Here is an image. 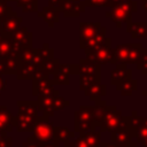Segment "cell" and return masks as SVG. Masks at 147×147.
<instances>
[{
  "label": "cell",
  "mask_w": 147,
  "mask_h": 147,
  "mask_svg": "<svg viewBox=\"0 0 147 147\" xmlns=\"http://www.w3.org/2000/svg\"><path fill=\"white\" fill-rule=\"evenodd\" d=\"M78 64L72 63H60L57 70L53 74L52 83L53 85H69L70 84V76L77 75Z\"/></svg>",
  "instance_id": "30bf717a"
},
{
  "label": "cell",
  "mask_w": 147,
  "mask_h": 147,
  "mask_svg": "<svg viewBox=\"0 0 147 147\" xmlns=\"http://www.w3.org/2000/svg\"><path fill=\"white\" fill-rule=\"evenodd\" d=\"M32 80V94L34 96L41 95V96H56L59 95V91L54 88L51 76L44 74L41 70H39Z\"/></svg>",
  "instance_id": "5b68a950"
},
{
  "label": "cell",
  "mask_w": 147,
  "mask_h": 147,
  "mask_svg": "<svg viewBox=\"0 0 147 147\" xmlns=\"http://www.w3.org/2000/svg\"><path fill=\"white\" fill-rule=\"evenodd\" d=\"M106 33H107V29L105 26H100L98 32L92 38H90L88 40H86L85 42L79 45V47L82 49H88V48H93V47H96V46L101 45L106 39Z\"/></svg>",
  "instance_id": "cb8c5ba5"
},
{
  "label": "cell",
  "mask_w": 147,
  "mask_h": 147,
  "mask_svg": "<svg viewBox=\"0 0 147 147\" xmlns=\"http://www.w3.org/2000/svg\"><path fill=\"white\" fill-rule=\"evenodd\" d=\"M142 48L144 47L141 42L118 44L114 48L111 64L121 68L127 67V64H136L137 61L140 59Z\"/></svg>",
  "instance_id": "6da1fadb"
},
{
  "label": "cell",
  "mask_w": 147,
  "mask_h": 147,
  "mask_svg": "<svg viewBox=\"0 0 147 147\" xmlns=\"http://www.w3.org/2000/svg\"><path fill=\"white\" fill-rule=\"evenodd\" d=\"M100 22H80L79 23V45L92 38L100 29Z\"/></svg>",
  "instance_id": "9a60e30c"
},
{
  "label": "cell",
  "mask_w": 147,
  "mask_h": 147,
  "mask_svg": "<svg viewBox=\"0 0 147 147\" xmlns=\"http://www.w3.org/2000/svg\"><path fill=\"white\" fill-rule=\"evenodd\" d=\"M141 94H142L144 96H147V90H144V91L141 92Z\"/></svg>",
  "instance_id": "f907efd6"
},
{
  "label": "cell",
  "mask_w": 147,
  "mask_h": 147,
  "mask_svg": "<svg viewBox=\"0 0 147 147\" xmlns=\"http://www.w3.org/2000/svg\"><path fill=\"white\" fill-rule=\"evenodd\" d=\"M34 53H36V48H33L32 46H29L20 49L16 54V57L20 63H28V62H32L34 57Z\"/></svg>",
  "instance_id": "f546056e"
},
{
  "label": "cell",
  "mask_w": 147,
  "mask_h": 147,
  "mask_svg": "<svg viewBox=\"0 0 147 147\" xmlns=\"http://www.w3.org/2000/svg\"><path fill=\"white\" fill-rule=\"evenodd\" d=\"M137 9V1L134 0H110V10L106 13V16L110 17L117 28H121L122 23L132 22V14Z\"/></svg>",
  "instance_id": "7a4b0ae2"
},
{
  "label": "cell",
  "mask_w": 147,
  "mask_h": 147,
  "mask_svg": "<svg viewBox=\"0 0 147 147\" xmlns=\"http://www.w3.org/2000/svg\"><path fill=\"white\" fill-rule=\"evenodd\" d=\"M86 53V57L91 59L99 65L101 64H108L111 63L113 61V54H114V48L111 47V38L106 37L105 41L93 48L84 49Z\"/></svg>",
  "instance_id": "277c9868"
},
{
  "label": "cell",
  "mask_w": 147,
  "mask_h": 147,
  "mask_svg": "<svg viewBox=\"0 0 147 147\" xmlns=\"http://www.w3.org/2000/svg\"><path fill=\"white\" fill-rule=\"evenodd\" d=\"M64 147H76V145H75V142L74 141H67L65 144H64Z\"/></svg>",
  "instance_id": "f6af8a7d"
},
{
  "label": "cell",
  "mask_w": 147,
  "mask_h": 147,
  "mask_svg": "<svg viewBox=\"0 0 147 147\" xmlns=\"http://www.w3.org/2000/svg\"><path fill=\"white\" fill-rule=\"evenodd\" d=\"M69 106H70V102L67 99H64L63 96H61L59 94V95H56V96L53 98L52 103L49 105V107L46 110L42 111V115L41 116L49 118V117H52L55 114V111H59V110H61V109H63L65 107H69Z\"/></svg>",
  "instance_id": "ac0fdd59"
},
{
  "label": "cell",
  "mask_w": 147,
  "mask_h": 147,
  "mask_svg": "<svg viewBox=\"0 0 147 147\" xmlns=\"http://www.w3.org/2000/svg\"><path fill=\"white\" fill-rule=\"evenodd\" d=\"M137 69L141 71L142 75H147V48H142L140 59L136 63Z\"/></svg>",
  "instance_id": "836d02e7"
},
{
  "label": "cell",
  "mask_w": 147,
  "mask_h": 147,
  "mask_svg": "<svg viewBox=\"0 0 147 147\" xmlns=\"http://www.w3.org/2000/svg\"><path fill=\"white\" fill-rule=\"evenodd\" d=\"M86 6L83 0H59L56 9L65 17H79L85 11Z\"/></svg>",
  "instance_id": "8fae6325"
},
{
  "label": "cell",
  "mask_w": 147,
  "mask_h": 147,
  "mask_svg": "<svg viewBox=\"0 0 147 147\" xmlns=\"http://www.w3.org/2000/svg\"><path fill=\"white\" fill-rule=\"evenodd\" d=\"M129 147H138V142H137V141H132Z\"/></svg>",
  "instance_id": "7dc6e473"
},
{
  "label": "cell",
  "mask_w": 147,
  "mask_h": 147,
  "mask_svg": "<svg viewBox=\"0 0 147 147\" xmlns=\"http://www.w3.org/2000/svg\"><path fill=\"white\" fill-rule=\"evenodd\" d=\"M22 147H40V146H39L38 144H36V142H33V141L26 139V141L22 142Z\"/></svg>",
  "instance_id": "b9f144b4"
},
{
  "label": "cell",
  "mask_w": 147,
  "mask_h": 147,
  "mask_svg": "<svg viewBox=\"0 0 147 147\" xmlns=\"http://www.w3.org/2000/svg\"><path fill=\"white\" fill-rule=\"evenodd\" d=\"M11 11H13V8L10 6H8L6 1L0 0V20L2 17H5V16L9 15Z\"/></svg>",
  "instance_id": "74e56055"
},
{
  "label": "cell",
  "mask_w": 147,
  "mask_h": 147,
  "mask_svg": "<svg viewBox=\"0 0 147 147\" xmlns=\"http://www.w3.org/2000/svg\"><path fill=\"white\" fill-rule=\"evenodd\" d=\"M3 1H6V2H14L15 0H3Z\"/></svg>",
  "instance_id": "816d5d0a"
},
{
  "label": "cell",
  "mask_w": 147,
  "mask_h": 147,
  "mask_svg": "<svg viewBox=\"0 0 147 147\" xmlns=\"http://www.w3.org/2000/svg\"><path fill=\"white\" fill-rule=\"evenodd\" d=\"M14 129V115L6 106H0V130L10 133Z\"/></svg>",
  "instance_id": "ffe728a7"
},
{
  "label": "cell",
  "mask_w": 147,
  "mask_h": 147,
  "mask_svg": "<svg viewBox=\"0 0 147 147\" xmlns=\"http://www.w3.org/2000/svg\"><path fill=\"white\" fill-rule=\"evenodd\" d=\"M37 118L38 116L17 111L14 116V129H16L17 132H32Z\"/></svg>",
  "instance_id": "7c38bea8"
},
{
  "label": "cell",
  "mask_w": 147,
  "mask_h": 147,
  "mask_svg": "<svg viewBox=\"0 0 147 147\" xmlns=\"http://www.w3.org/2000/svg\"><path fill=\"white\" fill-rule=\"evenodd\" d=\"M21 23H22V17L18 16L17 13L13 10L9 15L0 20V30L5 37H10V34L21 26Z\"/></svg>",
  "instance_id": "4fadbf2b"
},
{
  "label": "cell",
  "mask_w": 147,
  "mask_h": 147,
  "mask_svg": "<svg viewBox=\"0 0 147 147\" xmlns=\"http://www.w3.org/2000/svg\"><path fill=\"white\" fill-rule=\"evenodd\" d=\"M39 70H40V67L33 64L32 62L20 63L15 75L18 80H31Z\"/></svg>",
  "instance_id": "2e32d148"
},
{
  "label": "cell",
  "mask_w": 147,
  "mask_h": 147,
  "mask_svg": "<svg viewBox=\"0 0 147 147\" xmlns=\"http://www.w3.org/2000/svg\"><path fill=\"white\" fill-rule=\"evenodd\" d=\"M100 76H85V77H79V90L85 91L87 86H90L92 83L95 80H100Z\"/></svg>",
  "instance_id": "e575fe53"
},
{
  "label": "cell",
  "mask_w": 147,
  "mask_h": 147,
  "mask_svg": "<svg viewBox=\"0 0 147 147\" xmlns=\"http://www.w3.org/2000/svg\"><path fill=\"white\" fill-rule=\"evenodd\" d=\"M17 111L31 114L34 116H39V107L37 101H30V100H18L17 101Z\"/></svg>",
  "instance_id": "484cf974"
},
{
  "label": "cell",
  "mask_w": 147,
  "mask_h": 147,
  "mask_svg": "<svg viewBox=\"0 0 147 147\" xmlns=\"http://www.w3.org/2000/svg\"><path fill=\"white\" fill-rule=\"evenodd\" d=\"M42 147H59L57 145H45V146H42Z\"/></svg>",
  "instance_id": "681fc988"
},
{
  "label": "cell",
  "mask_w": 147,
  "mask_h": 147,
  "mask_svg": "<svg viewBox=\"0 0 147 147\" xmlns=\"http://www.w3.org/2000/svg\"><path fill=\"white\" fill-rule=\"evenodd\" d=\"M6 87H7V80L2 77V75H0V94L5 92Z\"/></svg>",
  "instance_id": "60d3db41"
},
{
  "label": "cell",
  "mask_w": 147,
  "mask_h": 147,
  "mask_svg": "<svg viewBox=\"0 0 147 147\" xmlns=\"http://www.w3.org/2000/svg\"><path fill=\"white\" fill-rule=\"evenodd\" d=\"M107 94V86L101 83V80H95L90 86L86 87L84 91V95L90 98L91 101H95L98 99H101Z\"/></svg>",
  "instance_id": "e0dca14e"
},
{
  "label": "cell",
  "mask_w": 147,
  "mask_h": 147,
  "mask_svg": "<svg viewBox=\"0 0 147 147\" xmlns=\"http://www.w3.org/2000/svg\"><path fill=\"white\" fill-rule=\"evenodd\" d=\"M13 48L11 41L9 37H3L0 40V57H6Z\"/></svg>",
  "instance_id": "d6a6232c"
},
{
  "label": "cell",
  "mask_w": 147,
  "mask_h": 147,
  "mask_svg": "<svg viewBox=\"0 0 147 147\" xmlns=\"http://www.w3.org/2000/svg\"><path fill=\"white\" fill-rule=\"evenodd\" d=\"M16 6L22 9V11L38 13V0H15Z\"/></svg>",
  "instance_id": "1f68e13d"
},
{
  "label": "cell",
  "mask_w": 147,
  "mask_h": 147,
  "mask_svg": "<svg viewBox=\"0 0 147 147\" xmlns=\"http://www.w3.org/2000/svg\"><path fill=\"white\" fill-rule=\"evenodd\" d=\"M123 121V114L121 110L117 109L116 106H108L106 108V111L98 124L96 129H99L100 132H114L122 123Z\"/></svg>",
  "instance_id": "8992f818"
},
{
  "label": "cell",
  "mask_w": 147,
  "mask_h": 147,
  "mask_svg": "<svg viewBox=\"0 0 147 147\" xmlns=\"http://www.w3.org/2000/svg\"><path fill=\"white\" fill-rule=\"evenodd\" d=\"M0 75H7V69H6V62L5 57H0Z\"/></svg>",
  "instance_id": "ab89813d"
},
{
  "label": "cell",
  "mask_w": 147,
  "mask_h": 147,
  "mask_svg": "<svg viewBox=\"0 0 147 147\" xmlns=\"http://www.w3.org/2000/svg\"><path fill=\"white\" fill-rule=\"evenodd\" d=\"M100 146L101 147H116L114 144L111 142H100Z\"/></svg>",
  "instance_id": "ee69618b"
},
{
  "label": "cell",
  "mask_w": 147,
  "mask_h": 147,
  "mask_svg": "<svg viewBox=\"0 0 147 147\" xmlns=\"http://www.w3.org/2000/svg\"><path fill=\"white\" fill-rule=\"evenodd\" d=\"M74 142H75L76 147H88V145L86 144V141H85V139L80 132H79V136L74 140Z\"/></svg>",
  "instance_id": "f35d334b"
},
{
  "label": "cell",
  "mask_w": 147,
  "mask_h": 147,
  "mask_svg": "<svg viewBox=\"0 0 147 147\" xmlns=\"http://www.w3.org/2000/svg\"><path fill=\"white\" fill-rule=\"evenodd\" d=\"M77 75L79 77H85V76H100L101 77L100 65L88 57L80 59L78 62Z\"/></svg>",
  "instance_id": "5bb4252c"
},
{
  "label": "cell",
  "mask_w": 147,
  "mask_h": 147,
  "mask_svg": "<svg viewBox=\"0 0 147 147\" xmlns=\"http://www.w3.org/2000/svg\"><path fill=\"white\" fill-rule=\"evenodd\" d=\"M88 145V147H99L101 142V132L99 130H90L87 132H80Z\"/></svg>",
  "instance_id": "f1b7e54d"
},
{
  "label": "cell",
  "mask_w": 147,
  "mask_h": 147,
  "mask_svg": "<svg viewBox=\"0 0 147 147\" xmlns=\"http://www.w3.org/2000/svg\"><path fill=\"white\" fill-rule=\"evenodd\" d=\"M75 132H87L93 127V106H80L74 113Z\"/></svg>",
  "instance_id": "52a82bcc"
},
{
  "label": "cell",
  "mask_w": 147,
  "mask_h": 147,
  "mask_svg": "<svg viewBox=\"0 0 147 147\" xmlns=\"http://www.w3.org/2000/svg\"><path fill=\"white\" fill-rule=\"evenodd\" d=\"M57 3H59V0H48V6H51V7L56 8Z\"/></svg>",
  "instance_id": "7bdbcfd3"
},
{
  "label": "cell",
  "mask_w": 147,
  "mask_h": 147,
  "mask_svg": "<svg viewBox=\"0 0 147 147\" xmlns=\"http://www.w3.org/2000/svg\"><path fill=\"white\" fill-rule=\"evenodd\" d=\"M106 108H107V103L106 101L101 100V99H98L94 101V106H93V127L92 130H96V126L98 124L100 123L105 111H106Z\"/></svg>",
  "instance_id": "4316f807"
},
{
  "label": "cell",
  "mask_w": 147,
  "mask_h": 147,
  "mask_svg": "<svg viewBox=\"0 0 147 147\" xmlns=\"http://www.w3.org/2000/svg\"><path fill=\"white\" fill-rule=\"evenodd\" d=\"M115 86H116V90L121 93V95L131 96L132 93L138 87V82L136 79H133V78H130V79H126V80H123V82L116 84Z\"/></svg>",
  "instance_id": "d4e9b609"
},
{
  "label": "cell",
  "mask_w": 147,
  "mask_h": 147,
  "mask_svg": "<svg viewBox=\"0 0 147 147\" xmlns=\"http://www.w3.org/2000/svg\"><path fill=\"white\" fill-rule=\"evenodd\" d=\"M53 54H54L53 48H51L47 42H45V44H42V46L40 48H36V53H34L32 63L40 67L47 59L53 57Z\"/></svg>",
  "instance_id": "44dd1931"
},
{
  "label": "cell",
  "mask_w": 147,
  "mask_h": 147,
  "mask_svg": "<svg viewBox=\"0 0 147 147\" xmlns=\"http://www.w3.org/2000/svg\"><path fill=\"white\" fill-rule=\"evenodd\" d=\"M86 7H110V0H83Z\"/></svg>",
  "instance_id": "d590c367"
},
{
  "label": "cell",
  "mask_w": 147,
  "mask_h": 147,
  "mask_svg": "<svg viewBox=\"0 0 147 147\" xmlns=\"http://www.w3.org/2000/svg\"><path fill=\"white\" fill-rule=\"evenodd\" d=\"M28 139L38 144L40 147L45 145L59 146V142L54 137V125L52 122L48 121L47 117L44 116H38L32 130V136L28 137Z\"/></svg>",
  "instance_id": "3957f363"
},
{
  "label": "cell",
  "mask_w": 147,
  "mask_h": 147,
  "mask_svg": "<svg viewBox=\"0 0 147 147\" xmlns=\"http://www.w3.org/2000/svg\"><path fill=\"white\" fill-rule=\"evenodd\" d=\"M0 147H13L11 137H8L7 132L2 130H0Z\"/></svg>",
  "instance_id": "8d00e7d4"
},
{
  "label": "cell",
  "mask_w": 147,
  "mask_h": 147,
  "mask_svg": "<svg viewBox=\"0 0 147 147\" xmlns=\"http://www.w3.org/2000/svg\"><path fill=\"white\" fill-rule=\"evenodd\" d=\"M74 136L75 132L70 131L67 126H54V137L59 144L60 142L65 144L71 138H74Z\"/></svg>",
  "instance_id": "83f0119b"
},
{
  "label": "cell",
  "mask_w": 147,
  "mask_h": 147,
  "mask_svg": "<svg viewBox=\"0 0 147 147\" xmlns=\"http://www.w3.org/2000/svg\"><path fill=\"white\" fill-rule=\"evenodd\" d=\"M127 118H129V116L123 115V121H122L121 125L114 132L110 133L111 134L110 142L114 144L116 147H129L131 145V142L133 141L132 134L127 127Z\"/></svg>",
  "instance_id": "9c48e42d"
},
{
  "label": "cell",
  "mask_w": 147,
  "mask_h": 147,
  "mask_svg": "<svg viewBox=\"0 0 147 147\" xmlns=\"http://www.w3.org/2000/svg\"><path fill=\"white\" fill-rule=\"evenodd\" d=\"M141 144H142V147H147V139H146V140H144Z\"/></svg>",
  "instance_id": "c3c4849f"
},
{
  "label": "cell",
  "mask_w": 147,
  "mask_h": 147,
  "mask_svg": "<svg viewBox=\"0 0 147 147\" xmlns=\"http://www.w3.org/2000/svg\"><path fill=\"white\" fill-rule=\"evenodd\" d=\"M38 16L41 17L47 24L49 28H53L55 23H57L60 21V11L54 8V7H51V6H45L42 7L41 11L38 13Z\"/></svg>",
  "instance_id": "d6986e66"
},
{
  "label": "cell",
  "mask_w": 147,
  "mask_h": 147,
  "mask_svg": "<svg viewBox=\"0 0 147 147\" xmlns=\"http://www.w3.org/2000/svg\"><path fill=\"white\" fill-rule=\"evenodd\" d=\"M126 32L134 39L147 37V22H131L126 24Z\"/></svg>",
  "instance_id": "7402d4cb"
},
{
  "label": "cell",
  "mask_w": 147,
  "mask_h": 147,
  "mask_svg": "<svg viewBox=\"0 0 147 147\" xmlns=\"http://www.w3.org/2000/svg\"><path fill=\"white\" fill-rule=\"evenodd\" d=\"M99 147H101V146H99Z\"/></svg>",
  "instance_id": "f5cc1de1"
},
{
  "label": "cell",
  "mask_w": 147,
  "mask_h": 147,
  "mask_svg": "<svg viewBox=\"0 0 147 147\" xmlns=\"http://www.w3.org/2000/svg\"><path fill=\"white\" fill-rule=\"evenodd\" d=\"M132 78V70L129 69L127 67H116L115 69L111 70L110 72V84L116 85L123 80Z\"/></svg>",
  "instance_id": "603a6c76"
},
{
  "label": "cell",
  "mask_w": 147,
  "mask_h": 147,
  "mask_svg": "<svg viewBox=\"0 0 147 147\" xmlns=\"http://www.w3.org/2000/svg\"><path fill=\"white\" fill-rule=\"evenodd\" d=\"M142 9H144V11L145 13H147V0H142Z\"/></svg>",
  "instance_id": "bcb514c9"
},
{
  "label": "cell",
  "mask_w": 147,
  "mask_h": 147,
  "mask_svg": "<svg viewBox=\"0 0 147 147\" xmlns=\"http://www.w3.org/2000/svg\"><path fill=\"white\" fill-rule=\"evenodd\" d=\"M59 65H60V61H59V59H55V57L53 56V57L47 59V60L40 65V70H41L44 74L51 76V75H53V74L57 70Z\"/></svg>",
  "instance_id": "4dcf8cb0"
},
{
  "label": "cell",
  "mask_w": 147,
  "mask_h": 147,
  "mask_svg": "<svg viewBox=\"0 0 147 147\" xmlns=\"http://www.w3.org/2000/svg\"><path fill=\"white\" fill-rule=\"evenodd\" d=\"M9 38L13 45V48L10 52L15 54H17V52L24 47L32 46V42H33V34L25 26H20L15 32L10 34Z\"/></svg>",
  "instance_id": "ba28073f"
}]
</instances>
